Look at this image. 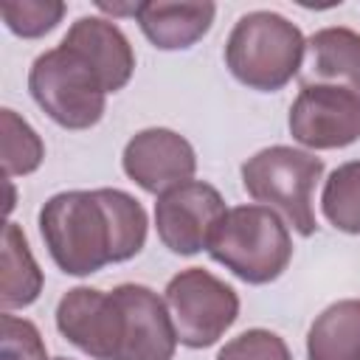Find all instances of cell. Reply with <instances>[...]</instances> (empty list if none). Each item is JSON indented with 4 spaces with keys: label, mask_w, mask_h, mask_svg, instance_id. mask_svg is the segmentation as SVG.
Returning a JSON list of instances; mask_svg holds the SVG:
<instances>
[{
    "label": "cell",
    "mask_w": 360,
    "mask_h": 360,
    "mask_svg": "<svg viewBox=\"0 0 360 360\" xmlns=\"http://www.w3.org/2000/svg\"><path fill=\"white\" fill-rule=\"evenodd\" d=\"M42 270L28 248V239L17 222H6L3 228V290L0 304L3 312L31 307L42 292Z\"/></svg>",
    "instance_id": "16"
},
{
    "label": "cell",
    "mask_w": 360,
    "mask_h": 360,
    "mask_svg": "<svg viewBox=\"0 0 360 360\" xmlns=\"http://www.w3.org/2000/svg\"><path fill=\"white\" fill-rule=\"evenodd\" d=\"M214 3H172V0H143L138 3V28L158 51H186L200 42L211 22Z\"/></svg>",
    "instance_id": "13"
},
{
    "label": "cell",
    "mask_w": 360,
    "mask_h": 360,
    "mask_svg": "<svg viewBox=\"0 0 360 360\" xmlns=\"http://www.w3.org/2000/svg\"><path fill=\"white\" fill-rule=\"evenodd\" d=\"M56 329L79 352L96 360H121L124 312L115 292L73 287L56 304Z\"/></svg>",
    "instance_id": "9"
},
{
    "label": "cell",
    "mask_w": 360,
    "mask_h": 360,
    "mask_svg": "<svg viewBox=\"0 0 360 360\" xmlns=\"http://www.w3.org/2000/svg\"><path fill=\"white\" fill-rule=\"evenodd\" d=\"M62 45L76 51L98 73L107 93H118L121 87H127L135 73L132 45L124 31L107 17H79L62 37Z\"/></svg>",
    "instance_id": "12"
},
{
    "label": "cell",
    "mask_w": 360,
    "mask_h": 360,
    "mask_svg": "<svg viewBox=\"0 0 360 360\" xmlns=\"http://www.w3.org/2000/svg\"><path fill=\"white\" fill-rule=\"evenodd\" d=\"M228 214L222 194L202 180H188L169 188L155 202V228L163 248L177 256L208 250L211 236Z\"/></svg>",
    "instance_id": "7"
},
{
    "label": "cell",
    "mask_w": 360,
    "mask_h": 360,
    "mask_svg": "<svg viewBox=\"0 0 360 360\" xmlns=\"http://www.w3.org/2000/svg\"><path fill=\"white\" fill-rule=\"evenodd\" d=\"M166 307L177 340L188 349L214 346L239 318L236 290L202 267H188L169 278Z\"/></svg>",
    "instance_id": "6"
},
{
    "label": "cell",
    "mask_w": 360,
    "mask_h": 360,
    "mask_svg": "<svg viewBox=\"0 0 360 360\" xmlns=\"http://www.w3.org/2000/svg\"><path fill=\"white\" fill-rule=\"evenodd\" d=\"M307 56V39L295 22L278 11H248L236 20L225 42V68L231 76L259 93H276L290 84Z\"/></svg>",
    "instance_id": "2"
},
{
    "label": "cell",
    "mask_w": 360,
    "mask_h": 360,
    "mask_svg": "<svg viewBox=\"0 0 360 360\" xmlns=\"http://www.w3.org/2000/svg\"><path fill=\"white\" fill-rule=\"evenodd\" d=\"M0 132H3V169L6 177L31 174L39 169L45 158V143L37 129L20 118L14 110H0Z\"/></svg>",
    "instance_id": "18"
},
{
    "label": "cell",
    "mask_w": 360,
    "mask_h": 360,
    "mask_svg": "<svg viewBox=\"0 0 360 360\" xmlns=\"http://www.w3.org/2000/svg\"><path fill=\"white\" fill-rule=\"evenodd\" d=\"M112 292L124 312L121 360H172L180 340L166 298L146 284H118Z\"/></svg>",
    "instance_id": "11"
},
{
    "label": "cell",
    "mask_w": 360,
    "mask_h": 360,
    "mask_svg": "<svg viewBox=\"0 0 360 360\" xmlns=\"http://www.w3.org/2000/svg\"><path fill=\"white\" fill-rule=\"evenodd\" d=\"M309 360H360V298L329 304L307 332Z\"/></svg>",
    "instance_id": "15"
},
{
    "label": "cell",
    "mask_w": 360,
    "mask_h": 360,
    "mask_svg": "<svg viewBox=\"0 0 360 360\" xmlns=\"http://www.w3.org/2000/svg\"><path fill=\"white\" fill-rule=\"evenodd\" d=\"M301 84H332L360 96V34L329 25L307 39V65Z\"/></svg>",
    "instance_id": "14"
},
{
    "label": "cell",
    "mask_w": 360,
    "mask_h": 360,
    "mask_svg": "<svg viewBox=\"0 0 360 360\" xmlns=\"http://www.w3.org/2000/svg\"><path fill=\"white\" fill-rule=\"evenodd\" d=\"M321 211L343 233H360V160L340 163L323 183Z\"/></svg>",
    "instance_id": "17"
},
{
    "label": "cell",
    "mask_w": 360,
    "mask_h": 360,
    "mask_svg": "<svg viewBox=\"0 0 360 360\" xmlns=\"http://www.w3.org/2000/svg\"><path fill=\"white\" fill-rule=\"evenodd\" d=\"M323 174V160L295 146H267L242 163L245 191L264 208L281 214L295 233H315L312 191Z\"/></svg>",
    "instance_id": "4"
},
{
    "label": "cell",
    "mask_w": 360,
    "mask_h": 360,
    "mask_svg": "<svg viewBox=\"0 0 360 360\" xmlns=\"http://www.w3.org/2000/svg\"><path fill=\"white\" fill-rule=\"evenodd\" d=\"M0 321H3L0 360H48L42 335L31 321L17 318L11 312H3Z\"/></svg>",
    "instance_id": "21"
},
{
    "label": "cell",
    "mask_w": 360,
    "mask_h": 360,
    "mask_svg": "<svg viewBox=\"0 0 360 360\" xmlns=\"http://www.w3.org/2000/svg\"><path fill=\"white\" fill-rule=\"evenodd\" d=\"M208 253L245 284H270L287 270L292 239L276 211L264 205H236L228 208L217 225Z\"/></svg>",
    "instance_id": "3"
},
{
    "label": "cell",
    "mask_w": 360,
    "mask_h": 360,
    "mask_svg": "<svg viewBox=\"0 0 360 360\" xmlns=\"http://www.w3.org/2000/svg\"><path fill=\"white\" fill-rule=\"evenodd\" d=\"M96 6H98V11L112 14V17H135L138 14V3H104V0H98Z\"/></svg>",
    "instance_id": "22"
},
{
    "label": "cell",
    "mask_w": 360,
    "mask_h": 360,
    "mask_svg": "<svg viewBox=\"0 0 360 360\" xmlns=\"http://www.w3.org/2000/svg\"><path fill=\"white\" fill-rule=\"evenodd\" d=\"M287 127L307 149L352 146L360 138V96L332 84H301Z\"/></svg>",
    "instance_id": "8"
},
{
    "label": "cell",
    "mask_w": 360,
    "mask_h": 360,
    "mask_svg": "<svg viewBox=\"0 0 360 360\" xmlns=\"http://www.w3.org/2000/svg\"><path fill=\"white\" fill-rule=\"evenodd\" d=\"M0 14L6 28L14 37L39 39L62 22L65 3L62 0H6L0 6Z\"/></svg>",
    "instance_id": "19"
},
{
    "label": "cell",
    "mask_w": 360,
    "mask_h": 360,
    "mask_svg": "<svg viewBox=\"0 0 360 360\" xmlns=\"http://www.w3.org/2000/svg\"><path fill=\"white\" fill-rule=\"evenodd\" d=\"M51 360H70V357H51Z\"/></svg>",
    "instance_id": "23"
},
{
    "label": "cell",
    "mask_w": 360,
    "mask_h": 360,
    "mask_svg": "<svg viewBox=\"0 0 360 360\" xmlns=\"http://www.w3.org/2000/svg\"><path fill=\"white\" fill-rule=\"evenodd\" d=\"M28 90L37 107L65 129L96 127L107 107V90L98 73L62 42L34 59Z\"/></svg>",
    "instance_id": "5"
},
{
    "label": "cell",
    "mask_w": 360,
    "mask_h": 360,
    "mask_svg": "<svg viewBox=\"0 0 360 360\" xmlns=\"http://www.w3.org/2000/svg\"><path fill=\"white\" fill-rule=\"evenodd\" d=\"M217 360H292L284 338H278L270 329H248L236 338H231Z\"/></svg>",
    "instance_id": "20"
},
{
    "label": "cell",
    "mask_w": 360,
    "mask_h": 360,
    "mask_svg": "<svg viewBox=\"0 0 360 360\" xmlns=\"http://www.w3.org/2000/svg\"><path fill=\"white\" fill-rule=\"evenodd\" d=\"M143 205L121 188L59 191L39 208V233L65 276H93L129 262L146 245Z\"/></svg>",
    "instance_id": "1"
},
{
    "label": "cell",
    "mask_w": 360,
    "mask_h": 360,
    "mask_svg": "<svg viewBox=\"0 0 360 360\" xmlns=\"http://www.w3.org/2000/svg\"><path fill=\"white\" fill-rule=\"evenodd\" d=\"M121 166L135 186L160 197L169 188L183 186L194 177L197 152L180 132L166 127H149L127 141Z\"/></svg>",
    "instance_id": "10"
}]
</instances>
